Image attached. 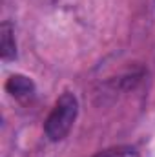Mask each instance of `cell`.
<instances>
[{"instance_id":"4","label":"cell","mask_w":155,"mask_h":157,"mask_svg":"<svg viewBox=\"0 0 155 157\" xmlns=\"http://www.w3.org/2000/svg\"><path fill=\"white\" fill-rule=\"evenodd\" d=\"M93 157H137V152L133 148H128V146H122V148H112V150H104L100 154Z\"/></svg>"},{"instance_id":"2","label":"cell","mask_w":155,"mask_h":157,"mask_svg":"<svg viewBox=\"0 0 155 157\" xmlns=\"http://www.w3.org/2000/svg\"><path fill=\"white\" fill-rule=\"evenodd\" d=\"M6 91L11 97H15L17 101H29L35 97L37 88H35V82L29 77L17 73V75H11L6 80Z\"/></svg>"},{"instance_id":"3","label":"cell","mask_w":155,"mask_h":157,"mask_svg":"<svg viewBox=\"0 0 155 157\" xmlns=\"http://www.w3.org/2000/svg\"><path fill=\"white\" fill-rule=\"evenodd\" d=\"M0 55L2 60L9 62L17 57V42H15V29L11 22H2L0 26Z\"/></svg>"},{"instance_id":"1","label":"cell","mask_w":155,"mask_h":157,"mask_svg":"<svg viewBox=\"0 0 155 157\" xmlns=\"http://www.w3.org/2000/svg\"><path fill=\"white\" fill-rule=\"evenodd\" d=\"M78 115V101L70 91L62 93L44 122V133L49 141H62L73 128Z\"/></svg>"}]
</instances>
